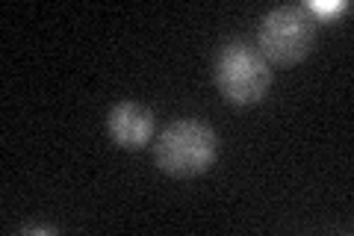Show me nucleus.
<instances>
[{
  "instance_id": "obj_1",
  "label": "nucleus",
  "mask_w": 354,
  "mask_h": 236,
  "mask_svg": "<svg viewBox=\"0 0 354 236\" xmlns=\"http://www.w3.org/2000/svg\"><path fill=\"white\" fill-rule=\"evenodd\" d=\"M216 133L198 118H177L153 142V160L171 177L204 174L216 163Z\"/></svg>"
},
{
  "instance_id": "obj_2",
  "label": "nucleus",
  "mask_w": 354,
  "mask_h": 236,
  "mask_svg": "<svg viewBox=\"0 0 354 236\" xmlns=\"http://www.w3.org/2000/svg\"><path fill=\"white\" fill-rule=\"evenodd\" d=\"M216 86L230 104L248 107L263 100L272 86V65L266 56L245 42H230L216 56Z\"/></svg>"
},
{
  "instance_id": "obj_3",
  "label": "nucleus",
  "mask_w": 354,
  "mask_h": 236,
  "mask_svg": "<svg viewBox=\"0 0 354 236\" xmlns=\"http://www.w3.org/2000/svg\"><path fill=\"white\" fill-rule=\"evenodd\" d=\"M316 36V18L307 6H274L272 12H266L260 21L257 44L260 53L266 56V62L274 65H292L301 62L313 48Z\"/></svg>"
},
{
  "instance_id": "obj_4",
  "label": "nucleus",
  "mask_w": 354,
  "mask_h": 236,
  "mask_svg": "<svg viewBox=\"0 0 354 236\" xmlns=\"http://www.w3.org/2000/svg\"><path fill=\"white\" fill-rule=\"evenodd\" d=\"M106 130L118 148H145L153 136V112L133 100H121L109 109Z\"/></svg>"
}]
</instances>
